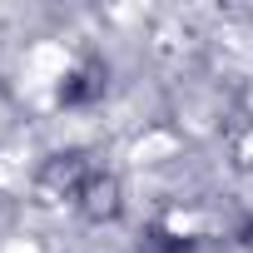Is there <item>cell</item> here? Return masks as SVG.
Instances as JSON below:
<instances>
[{
    "label": "cell",
    "mask_w": 253,
    "mask_h": 253,
    "mask_svg": "<svg viewBox=\"0 0 253 253\" xmlns=\"http://www.w3.org/2000/svg\"><path fill=\"white\" fill-rule=\"evenodd\" d=\"M89 174H94L89 154H55V159H45V169H40V189H45L55 204H75L80 189L89 184Z\"/></svg>",
    "instance_id": "1"
},
{
    "label": "cell",
    "mask_w": 253,
    "mask_h": 253,
    "mask_svg": "<svg viewBox=\"0 0 253 253\" xmlns=\"http://www.w3.org/2000/svg\"><path fill=\"white\" fill-rule=\"evenodd\" d=\"M75 209H80L84 218H94V223H104V218H119V209H124L119 174H109V169H94V174H89V184L80 189Z\"/></svg>",
    "instance_id": "2"
}]
</instances>
